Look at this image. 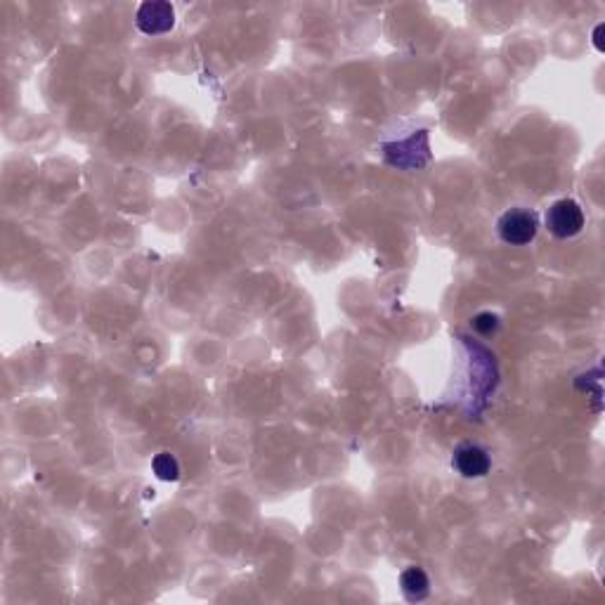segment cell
Instances as JSON below:
<instances>
[{
	"label": "cell",
	"mask_w": 605,
	"mask_h": 605,
	"mask_svg": "<svg viewBox=\"0 0 605 605\" xmlns=\"http://www.w3.org/2000/svg\"><path fill=\"white\" fill-rule=\"evenodd\" d=\"M135 26L145 36H164L176 26V10L166 0H147L135 13Z\"/></svg>",
	"instance_id": "3"
},
{
	"label": "cell",
	"mask_w": 605,
	"mask_h": 605,
	"mask_svg": "<svg viewBox=\"0 0 605 605\" xmlns=\"http://www.w3.org/2000/svg\"><path fill=\"white\" fill-rule=\"evenodd\" d=\"M452 466L468 480L485 478L492 468V459L485 447H480L475 442H464L454 449Z\"/></svg>",
	"instance_id": "4"
},
{
	"label": "cell",
	"mask_w": 605,
	"mask_h": 605,
	"mask_svg": "<svg viewBox=\"0 0 605 605\" xmlns=\"http://www.w3.org/2000/svg\"><path fill=\"white\" fill-rule=\"evenodd\" d=\"M400 589H402V596L410 603H419V600L429 599L430 580L426 570L419 565H410L407 570H402V574H400Z\"/></svg>",
	"instance_id": "5"
},
{
	"label": "cell",
	"mask_w": 605,
	"mask_h": 605,
	"mask_svg": "<svg viewBox=\"0 0 605 605\" xmlns=\"http://www.w3.org/2000/svg\"><path fill=\"white\" fill-rule=\"evenodd\" d=\"M499 239L509 246H528L537 239L539 215L529 208H510L497 221Z\"/></svg>",
	"instance_id": "1"
},
{
	"label": "cell",
	"mask_w": 605,
	"mask_h": 605,
	"mask_svg": "<svg viewBox=\"0 0 605 605\" xmlns=\"http://www.w3.org/2000/svg\"><path fill=\"white\" fill-rule=\"evenodd\" d=\"M603 29H605L603 24H599L596 29H593V48H596L599 52H605L603 43H600V33H603Z\"/></svg>",
	"instance_id": "8"
},
{
	"label": "cell",
	"mask_w": 605,
	"mask_h": 605,
	"mask_svg": "<svg viewBox=\"0 0 605 605\" xmlns=\"http://www.w3.org/2000/svg\"><path fill=\"white\" fill-rule=\"evenodd\" d=\"M544 225L555 239H574L586 225L584 211L574 199H558L548 206L546 215H544Z\"/></svg>",
	"instance_id": "2"
},
{
	"label": "cell",
	"mask_w": 605,
	"mask_h": 605,
	"mask_svg": "<svg viewBox=\"0 0 605 605\" xmlns=\"http://www.w3.org/2000/svg\"><path fill=\"white\" fill-rule=\"evenodd\" d=\"M473 331L483 339H492V336L499 334V329H501V320L494 312H478V315L471 320Z\"/></svg>",
	"instance_id": "7"
},
{
	"label": "cell",
	"mask_w": 605,
	"mask_h": 605,
	"mask_svg": "<svg viewBox=\"0 0 605 605\" xmlns=\"http://www.w3.org/2000/svg\"><path fill=\"white\" fill-rule=\"evenodd\" d=\"M151 471L157 475L158 480H164V483H176L180 480V461L173 456L170 452H158L154 459H151Z\"/></svg>",
	"instance_id": "6"
}]
</instances>
